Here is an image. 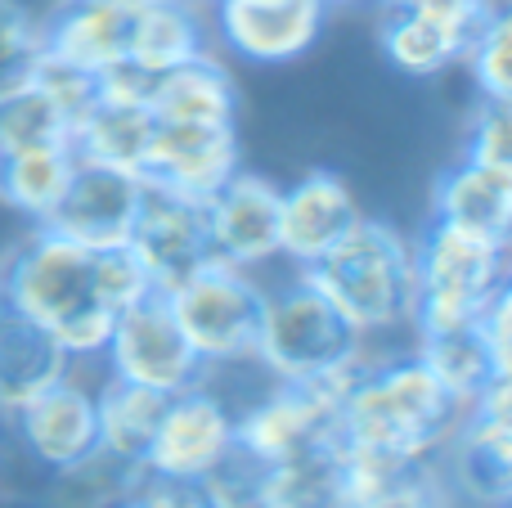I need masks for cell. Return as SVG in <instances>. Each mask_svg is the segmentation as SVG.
Segmentation results:
<instances>
[{"label":"cell","instance_id":"cell-1","mask_svg":"<svg viewBox=\"0 0 512 508\" xmlns=\"http://www.w3.org/2000/svg\"><path fill=\"white\" fill-rule=\"evenodd\" d=\"M463 405L414 356L360 360L337 401V446L387 450L405 459H436L463 423Z\"/></svg>","mask_w":512,"mask_h":508},{"label":"cell","instance_id":"cell-2","mask_svg":"<svg viewBox=\"0 0 512 508\" xmlns=\"http://www.w3.org/2000/svg\"><path fill=\"white\" fill-rule=\"evenodd\" d=\"M0 302L41 324L72 360H99L117 315L95 288V252L36 225L0 266Z\"/></svg>","mask_w":512,"mask_h":508},{"label":"cell","instance_id":"cell-3","mask_svg":"<svg viewBox=\"0 0 512 508\" xmlns=\"http://www.w3.org/2000/svg\"><path fill=\"white\" fill-rule=\"evenodd\" d=\"M360 338L400 329L414 311V248L387 221L360 216L342 243L297 270Z\"/></svg>","mask_w":512,"mask_h":508},{"label":"cell","instance_id":"cell-4","mask_svg":"<svg viewBox=\"0 0 512 508\" xmlns=\"http://www.w3.org/2000/svg\"><path fill=\"white\" fill-rule=\"evenodd\" d=\"M414 311L409 324L418 333L472 324L486 302L508 284V243L454 230L445 221H427L414 243Z\"/></svg>","mask_w":512,"mask_h":508},{"label":"cell","instance_id":"cell-5","mask_svg":"<svg viewBox=\"0 0 512 508\" xmlns=\"http://www.w3.org/2000/svg\"><path fill=\"white\" fill-rule=\"evenodd\" d=\"M364 356V338L319 297L306 279L265 293L261 333H256V365L274 383H310L337 374Z\"/></svg>","mask_w":512,"mask_h":508},{"label":"cell","instance_id":"cell-6","mask_svg":"<svg viewBox=\"0 0 512 508\" xmlns=\"http://www.w3.org/2000/svg\"><path fill=\"white\" fill-rule=\"evenodd\" d=\"M167 306L207 369L256 360L265 288L256 284L248 270L225 266V261H207L198 275H189L180 288H171Z\"/></svg>","mask_w":512,"mask_h":508},{"label":"cell","instance_id":"cell-7","mask_svg":"<svg viewBox=\"0 0 512 508\" xmlns=\"http://www.w3.org/2000/svg\"><path fill=\"white\" fill-rule=\"evenodd\" d=\"M436 464L459 508H512V378H495L468 405Z\"/></svg>","mask_w":512,"mask_h":508},{"label":"cell","instance_id":"cell-8","mask_svg":"<svg viewBox=\"0 0 512 508\" xmlns=\"http://www.w3.org/2000/svg\"><path fill=\"white\" fill-rule=\"evenodd\" d=\"M99 360H104L108 378H122V383L149 387V392H162V396H176L207 383V365L189 347L185 333H180L162 293L144 297L131 311L117 315Z\"/></svg>","mask_w":512,"mask_h":508},{"label":"cell","instance_id":"cell-9","mask_svg":"<svg viewBox=\"0 0 512 508\" xmlns=\"http://www.w3.org/2000/svg\"><path fill=\"white\" fill-rule=\"evenodd\" d=\"M234 464V410L207 383L167 396L140 468L180 482H212Z\"/></svg>","mask_w":512,"mask_h":508},{"label":"cell","instance_id":"cell-10","mask_svg":"<svg viewBox=\"0 0 512 508\" xmlns=\"http://www.w3.org/2000/svg\"><path fill=\"white\" fill-rule=\"evenodd\" d=\"M337 441V405L297 383H274L261 401L234 414V455L252 468L283 464Z\"/></svg>","mask_w":512,"mask_h":508},{"label":"cell","instance_id":"cell-11","mask_svg":"<svg viewBox=\"0 0 512 508\" xmlns=\"http://www.w3.org/2000/svg\"><path fill=\"white\" fill-rule=\"evenodd\" d=\"M126 248L135 252L144 275L153 279V293H162V297L185 284L189 275H198L207 261H216L203 203L180 198L171 189H153V185L144 189V203L131 225Z\"/></svg>","mask_w":512,"mask_h":508},{"label":"cell","instance_id":"cell-12","mask_svg":"<svg viewBox=\"0 0 512 508\" xmlns=\"http://www.w3.org/2000/svg\"><path fill=\"white\" fill-rule=\"evenodd\" d=\"M144 189L149 185H144L135 171L99 167V162L77 158V171H72L59 207L45 216V230L63 234V239L81 243V248H90V252L126 248L131 225L144 203Z\"/></svg>","mask_w":512,"mask_h":508},{"label":"cell","instance_id":"cell-13","mask_svg":"<svg viewBox=\"0 0 512 508\" xmlns=\"http://www.w3.org/2000/svg\"><path fill=\"white\" fill-rule=\"evenodd\" d=\"M234 171H239V131L234 126L153 122V140L140 167L144 185L207 203Z\"/></svg>","mask_w":512,"mask_h":508},{"label":"cell","instance_id":"cell-14","mask_svg":"<svg viewBox=\"0 0 512 508\" xmlns=\"http://www.w3.org/2000/svg\"><path fill=\"white\" fill-rule=\"evenodd\" d=\"M5 423H14L18 446L27 450L41 473H59L68 464H81L86 455L99 450V410H95V387H86L77 374L54 383L23 410H14Z\"/></svg>","mask_w":512,"mask_h":508},{"label":"cell","instance_id":"cell-15","mask_svg":"<svg viewBox=\"0 0 512 508\" xmlns=\"http://www.w3.org/2000/svg\"><path fill=\"white\" fill-rule=\"evenodd\" d=\"M212 252L225 266H265L279 257V185L256 171H234L203 203Z\"/></svg>","mask_w":512,"mask_h":508},{"label":"cell","instance_id":"cell-16","mask_svg":"<svg viewBox=\"0 0 512 508\" xmlns=\"http://www.w3.org/2000/svg\"><path fill=\"white\" fill-rule=\"evenodd\" d=\"M360 216L351 185L337 171H306L292 189H279V257L306 270L333 243H342Z\"/></svg>","mask_w":512,"mask_h":508},{"label":"cell","instance_id":"cell-17","mask_svg":"<svg viewBox=\"0 0 512 508\" xmlns=\"http://www.w3.org/2000/svg\"><path fill=\"white\" fill-rule=\"evenodd\" d=\"M342 508H459L436 459H405L387 450L337 446Z\"/></svg>","mask_w":512,"mask_h":508},{"label":"cell","instance_id":"cell-18","mask_svg":"<svg viewBox=\"0 0 512 508\" xmlns=\"http://www.w3.org/2000/svg\"><path fill=\"white\" fill-rule=\"evenodd\" d=\"M135 0H59L41 23V50L81 68L86 77L126 63Z\"/></svg>","mask_w":512,"mask_h":508},{"label":"cell","instance_id":"cell-19","mask_svg":"<svg viewBox=\"0 0 512 508\" xmlns=\"http://www.w3.org/2000/svg\"><path fill=\"white\" fill-rule=\"evenodd\" d=\"M221 14V36L234 54L252 63H288L306 54L324 32V0H274V5H252V0H216Z\"/></svg>","mask_w":512,"mask_h":508},{"label":"cell","instance_id":"cell-20","mask_svg":"<svg viewBox=\"0 0 512 508\" xmlns=\"http://www.w3.org/2000/svg\"><path fill=\"white\" fill-rule=\"evenodd\" d=\"M77 369V360L27 315L0 302V419L23 410Z\"/></svg>","mask_w":512,"mask_h":508},{"label":"cell","instance_id":"cell-21","mask_svg":"<svg viewBox=\"0 0 512 508\" xmlns=\"http://www.w3.org/2000/svg\"><path fill=\"white\" fill-rule=\"evenodd\" d=\"M432 216L454 230L481 234V239L508 243L512 234V171L481 167L459 158L450 171H441L432 194Z\"/></svg>","mask_w":512,"mask_h":508},{"label":"cell","instance_id":"cell-22","mask_svg":"<svg viewBox=\"0 0 512 508\" xmlns=\"http://www.w3.org/2000/svg\"><path fill=\"white\" fill-rule=\"evenodd\" d=\"M149 113L153 122H203V126H234L239 113V90H234L230 72L212 59H198L167 68L153 77L149 90Z\"/></svg>","mask_w":512,"mask_h":508},{"label":"cell","instance_id":"cell-23","mask_svg":"<svg viewBox=\"0 0 512 508\" xmlns=\"http://www.w3.org/2000/svg\"><path fill=\"white\" fill-rule=\"evenodd\" d=\"M472 41H477V32H468V27H454L445 18L427 14V9L387 0V14H382V54L405 77H436L450 63H459Z\"/></svg>","mask_w":512,"mask_h":508},{"label":"cell","instance_id":"cell-24","mask_svg":"<svg viewBox=\"0 0 512 508\" xmlns=\"http://www.w3.org/2000/svg\"><path fill=\"white\" fill-rule=\"evenodd\" d=\"M198 54H207V36L189 0H135L126 63L158 77V72L198 59Z\"/></svg>","mask_w":512,"mask_h":508},{"label":"cell","instance_id":"cell-25","mask_svg":"<svg viewBox=\"0 0 512 508\" xmlns=\"http://www.w3.org/2000/svg\"><path fill=\"white\" fill-rule=\"evenodd\" d=\"M149 140H153V113L144 104H108V99H95L77 117V126H72V153L81 162L135 171V176L144 167Z\"/></svg>","mask_w":512,"mask_h":508},{"label":"cell","instance_id":"cell-26","mask_svg":"<svg viewBox=\"0 0 512 508\" xmlns=\"http://www.w3.org/2000/svg\"><path fill=\"white\" fill-rule=\"evenodd\" d=\"M418 360L436 374V383L468 410L495 378H512L495 365L486 347L481 324H454V329H436V333H418Z\"/></svg>","mask_w":512,"mask_h":508},{"label":"cell","instance_id":"cell-27","mask_svg":"<svg viewBox=\"0 0 512 508\" xmlns=\"http://www.w3.org/2000/svg\"><path fill=\"white\" fill-rule=\"evenodd\" d=\"M72 171H77L72 144H41V149L0 153V203L32 216L36 225H45V216L59 207Z\"/></svg>","mask_w":512,"mask_h":508},{"label":"cell","instance_id":"cell-28","mask_svg":"<svg viewBox=\"0 0 512 508\" xmlns=\"http://www.w3.org/2000/svg\"><path fill=\"white\" fill-rule=\"evenodd\" d=\"M72 126H77V113L36 72L0 90V153L72 144Z\"/></svg>","mask_w":512,"mask_h":508},{"label":"cell","instance_id":"cell-29","mask_svg":"<svg viewBox=\"0 0 512 508\" xmlns=\"http://www.w3.org/2000/svg\"><path fill=\"white\" fill-rule=\"evenodd\" d=\"M252 468V464H248ZM252 482L270 508H342V459L333 446H315L283 464L252 468Z\"/></svg>","mask_w":512,"mask_h":508},{"label":"cell","instance_id":"cell-30","mask_svg":"<svg viewBox=\"0 0 512 508\" xmlns=\"http://www.w3.org/2000/svg\"><path fill=\"white\" fill-rule=\"evenodd\" d=\"M95 410H99V446L117 459L140 464L153 441V428H158L162 410H167V396L104 374V383L95 387Z\"/></svg>","mask_w":512,"mask_h":508},{"label":"cell","instance_id":"cell-31","mask_svg":"<svg viewBox=\"0 0 512 508\" xmlns=\"http://www.w3.org/2000/svg\"><path fill=\"white\" fill-rule=\"evenodd\" d=\"M144 468L131 459L108 455L104 446L86 455L81 464H68L59 473H45L41 486V508H122L131 486L140 482Z\"/></svg>","mask_w":512,"mask_h":508},{"label":"cell","instance_id":"cell-32","mask_svg":"<svg viewBox=\"0 0 512 508\" xmlns=\"http://www.w3.org/2000/svg\"><path fill=\"white\" fill-rule=\"evenodd\" d=\"M468 68L477 90L486 95V104H512V18L508 9L490 14V23L477 32V41L468 45Z\"/></svg>","mask_w":512,"mask_h":508},{"label":"cell","instance_id":"cell-33","mask_svg":"<svg viewBox=\"0 0 512 508\" xmlns=\"http://www.w3.org/2000/svg\"><path fill=\"white\" fill-rule=\"evenodd\" d=\"M95 288L104 297V306L113 315L131 311L135 302L153 297V279L144 275V266L135 261L131 248H104L95 252Z\"/></svg>","mask_w":512,"mask_h":508},{"label":"cell","instance_id":"cell-34","mask_svg":"<svg viewBox=\"0 0 512 508\" xmlns=\"http://www.w3.org/2000/svg\"><path fill=\"white\" fill-rule=\"evenodd\" d=\"M41 59V23L18 0H0V90L14 86Z\"/></svg>","mask_w":512,"mask_h":508},{"label":"cell","instance_id":"cell-35","mask_svg":"<svg viewBox=\"0 0 512 508\" xmlns=\"http://www.w3.org/2000/svg\"><path fill=\"white\" fill-rule=\"evenodd\" d=\"M463 158L481 162V167H495V171H512V104L481 108L477 122H472Z\"/></svg>","mask_w":512,"mask_h":508},{"label":"cell","instance_id":"cell-36","mask_svg":"<svg viewBox=\"0 0 512 508\" xmlns=\"http://www.w3.org/2000/svg\"><path fill=\"white\" fill-rule=\"evenodd\" d=\"M122 508H212L207 482H180V477L140 473Z\"/></svg>","mask_w":512,"mask_h":508},{"label":"cell","instance_id":"cell-37","mask_svg":"<svg viewBox=\"0 0 512 508\" xmlns=\"http://www.w3.org/2000/svg\"><path fill=\"white\" fill-rule=\"evenodd\" d=\"M0 508H41V500H27V495H0Z\"/></svg>","mask_w":512,"mask_h":508},{"label":"cell","instance_id":"cell-38","mask_svg":"<svg viewBox=\"0 0 512 508\" xmlns=\"http://www.w3.org/2000/svg\"><path fill=\"white\" fill-rule=\"evenodd\" d=\"M324 5H355V0H324Z\"/></svg>","mask_w":512,"mask_h":508},{"label":"cell","instance_id":"cell-39","mask_svg":"<svg viewBox=\"0 0 512 508\" xmlns=\"http://www.w3.org/2000/svg\"><path fill=\"white\" fill-rule=\"evenodd\" d=\"M252 5H274V0H252Z\"/></svg>","mask_w":512,"mask_h":508},{"label":"cell","instance_id":"cell-40","mask_svg":"<svg viewBox=\"0 0 512 508\" xmlns=\"http://www.w3.org/2000/svg\"><path fill=\"white\" fill-rule=\"evenodd\" d=\"M18 5H23V0H18Z\"/></svg>","mask_w":512,"mask_h":508}]
</instances>
